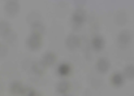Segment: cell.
Returning <instances> with one entry per match:
<instances>
[{
	"instance_id": "cell-1",
	"label": "cell",
	"mask_w": 134,
	"mask_h": 96,
	"mask_svg": "<svg viewBox=\"0 0 134 96\" xmlns=\"http://www.w3.org/2000/svg\"><path fill=\"white\" fill-rule=\"evenodd\" d=\"M26 46L30 48L31 51H37V49H39L41 46H42V35H39V34H37V33H33V34L27 38V40H26Z\"/></svg>"
},
{
	"instance_id": "cell-2",
	"label": "cell",
	"mask_w": 134,
	"mask_h": 96,
	"mask_svg": "<svg viewBox=\"0 0 134 96\" xmlns=\"http://www.w3.org/2000/svg\"><path fill=\"white\" fill-rule=\"evenodd\" d=\"M132 34L128 31V30H122L120 34H119V38H117V40H119V46L121 48H126L129 47V44L132 43Z\"/></svg>"
},
{
	"instance_id": "cell-3",
	"label": "cell",
	"mask_w": 134,
	"mask_h": 96,
	"mask_svg": "<svg viewBox=\"0 0 134 96\" xmlns=\"http://www.w3.org/2000/svg\"><path fill=\"white\" fill-rule=\"evenodd\" d=\"M83 22H85V13H83V10H76L74 14H73V17H72V25H73V27L77 30V29H80L83 25Z\"/></svg>"
},
{
	"instance_id": "cell-4",
	"label": "cell",
	"mask_w": 134,
	"mask_h": 96,
	"mask_svg": "<svg viewBox=\"0 0 134 96\" xmlns=\"http://www.w3.org/2000/svg\"><path fill=\"white\" fill-rule=\"evenodd\" d=\"M80 44H81V39L77 35L68 37V39H66V47L69 48V49H77V48L80 47Z\"/></svg>"
},
{
	"instance_id": "cell-5",
	"label": "cell",
	"mask_w": 134,
	"mask_h": 96,
	"mask_svg": "<svg viewBox=\"0 0 134 96\" xmlns=\"http://www.w3.org/2000/svg\"><path fill=\"white\" fill-rule=\"evenodd\" d=\"M109 61L107 58H99L98 62H96V69L100 71V73H107L108 69H109Z\"/></svg>"
},
{
	"instance_id": "cell-6",
	"label": "cell",
	"mask_w": 134,
	"mask_h": 96,
	"mask_svg": "<svg viewBox=\"0 0 134 96\" xmlns=\"http://www.w3.org/2000/svg\"><path fill=\"white\" fill-rule=\"evenodd\" d=\"M55 61H56V55H55L53 52H47L44 56H43L42 64H43L44 66H51V65L55 64Z\"/></svg>"
},
{
	"instance_id": "cell-7",
	"label": "cell",
	"mask_w": 134,
	"mask_h": 96,
	"mask_svg": "<svg viewBox=\"0 0 134 96\" xmlns=\"http://www.w3.org/2000/svg\"><path fill=\"white\" fill-rule=\"evenodd\" d=\"M104 39L102 38V37H95L92 40H91V46L92 48L95 49V51H102L103 48H104Z\"/></svg>"
},
{
	"instance_id": "cell-8",
	"label": "cell",
	"mask_w": 134,
	"mask_h": 96,
	"mask_svg": "<svg viewBox=\"0 0 134 96\" xmlns=\"http://www.w3.org/2000/svg\"><path fill=\"white\" fill-rule=\"evenodd\" d=\"M111 82H112L113 86L121 87V86L124 85V75H122L121 73H115V74L112 75V78H111Z\"/></svg>"
},
{
	"instance_id": "cell-9",
	"label": "cell",
	"mask_w": 134,
	"mask_h": 96,
	"mask_svg": "<svg viewBox=\"0 0 134 96\" xmlns=\"http://www.w3.org/2000/svg\"><path fill=\"white\" fill-rule=\"evenodd\" d=\"M18 8H20V5H18V3H14V1H12V3H8L7 4V7H5V10L10 14V16H14V14H17L18 13Z\"/></svg>"
},
{
	"instance_id": "cell-10",
	"label": "cell",
	"mask_w": 134,
	"mask_h": 96,
	"mask_svg": "<svg viewBox=\"0 0 134 96\" xmlns=\"http://www.w3.org/2000/svg\"><path fill=\"white\" fill-rule=\"evenodd\" d=\"M57 73L60 75H63V77L69 75L70 74V66H69V64H60L59 68H57Z\"/></svg>"
},
{
	"instance_id": "cell-11",
	"label": "cell",
	"mask_w": 134,
	"mask_h": 96,
	"mask_svg": "<svg viewBox=\"0 0 134 96\" xmlns=\"http://www.w3.org/2000/svg\"><path fill=\"white\" fill-rule=\"evenodd\" d=\"M69 83L66 82V81H61L59 85H57V91L60 92V94H66L68 91H69Z\"/></svg>"
},
{
	"instance_id": "cell-12",
	"label": "cell",
	"mask_w": 134,
	"mask_h": 96,
	"mask_svg": "<svg viewBox=\"0 0 134 96\" xmlns=\"http://www.w3.org/2000/svg\"><path fill=\"white\" fill-rule=\"evenodd\" d=\"M124 75L129 79H134V65H128L124 69Z\"/></svg>"
},
{
	"instance_id": "cell-13",
	"label": "cell",
	"mask_w": 134,
	"mask_h": 96,
	"mask_svg": "<svg viewBox=\"0 0 134 96\" xmlns=\"http://www.w3.org/2000/svg\"><path fill=\"white\" fill-rule=\"evenodd\" d=\"M33 30H34V33L42 35V33L44 31V26H43V23H42L41 21H37V22L33 25Z\"/></svg>"
},
{
	"instance_id": "cell-14",
	"label": "cell",
	"mask_w": 134,
	"mask_h": 96,
	"mask_svg": "<svg viewBox=\"0 0 134 96\" xmlns=\"http://www.w3.org/2000/svg\"><path fill=\"white\" fill-rule=\"evenodd\" d=\"M24 87L21 86V83H13V86H12V92L14 94V95H21V94H24Z\"/></svg>"
},
{
	"instance_id": "cell-15",
	"label": "cell",
	"mask_w": 134,
	"mask_h": 96,
	"mask_svg": "<svg viewBox=\"0 0 134 96\" xmlns=\"http://www.w3.org/2000/svg\"><path fill=\"white\" fill-rule=\"evenodd\" d=\"M43 68H44V65H43L42 62H39V64H34L33 70H34L35 74H42V73H43Z\"/></svg>"
},
{
	"instance_id": "cell-16",
	"label": "cell",
	"mask_w": 134,
	"mask_h": 96,
	"mask_svg": "<svg viewBox=\"0 0 134 96\" xmlns=\"http://www.w3.org/2000/svg\"><path fill=\"white\" fill-rule=\"evenodd\" d=\"M22 95H25V96H39L38 95V92H37V91H34L33 88H25Z\"/></svg>"
}]
</instances>
